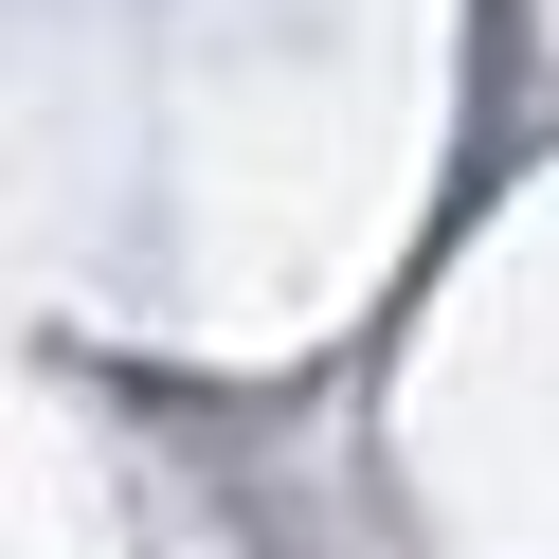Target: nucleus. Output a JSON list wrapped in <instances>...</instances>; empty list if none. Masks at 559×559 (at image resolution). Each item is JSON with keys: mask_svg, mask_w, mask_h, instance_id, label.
Returning <instances> with one entry per match:
<instances>
[]
</instances>
